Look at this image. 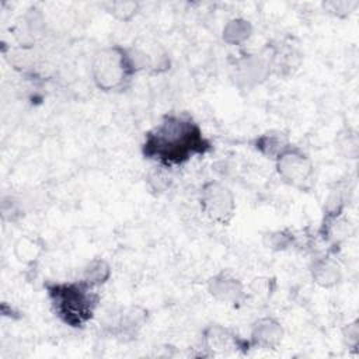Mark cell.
<instances>
[{"instance_id":"1","label":"cell","mask_w":359,"mask_h":359,"mask_svg":"<svg viewBox=\"0 0 359 359\" xmlns=\"http://www.w3.org/2000/svg\"><path fill=\"white\" fill-rule=\"evenodd\" d=\"M210 150V140L205 137L192 116L185 112L165 114L146 133L142 144V153L146 158L168 168L184 164L194 156H203Z\"/></svg>"},{"instance_id":"2","label":"cell","mask_w":359,"mask_h":359,"mask_svg":"<svg viewBox=\"0 0 359 359\" xmlns=\"http://www.w3.org/2000/svg\"><path fill=\"white\" fill-rule=\"evenodd\" d=\"M48 300L55 316L72 328H83L93 317L100 303L95 287L84 280L46 282Z\"/></svg>"},{"instance_id":"3","label":"cell","mask_w":359,"mask_h":359,"mask_svg":"<svg viewBox=\"0 0 359 359\" xmlns=\"http://www.w3.org/2000/svg\"><path fill=\"white\" fill-rule=\"evenodd\" d=\"M137 73L129 48L109 45L98 49L90 63L94 86L104 93H119L128 88Z\"/></svg>"},{"instance_id":"4","label":"cell","mask_w":359,"mask_h":359,"mask_svg":"<svg viewBox=\"0 0 359 359\" xmlns=\"http://www.w3.org/2000/svg\"><path fill=\"white\" fill-rule=\"evenodd\" d=\"M275 168L286 185L299 191H309L314 184V163L299 146L290 144L275 160Z\"/></svg>"},{"instance_id":"5","label":"cell","mask_w":359,"mask_h":359,"mask_svg":"<svg viewBox=\"0 0 359 359\" xmlns=\"http://www.w3.org/2000/svg\"><path fill=\"white\" fill-rule=\"evenodd\" d=\"M199 206L209 220L226 226L234 217L236 196L227 185L210 180L203 182L199 189Z\"/></svg>"},{"instance_id":"6","label":"cell","mask_w":359,"mask_h":359,"mask_svg":"<svg viewBox=\"0 0 359 359\" xmlns=\"http://www.w3.org/2000/svg\"><path fill=\"white\" fill-rule=\"evenodd\" d=\"M272 74V60L268 45L259 52L244 53L233 63V79L238 88L251 90Z\"/></svg>"},{"instance_id":"7","label":"cell","mask_w":359,"mask_h":359,"mask_svg":"<svg viewBox=\"0 0 359 359\" xmlns=\"http://www.w3.org/2000/svg\"><path fill=\"white\" fill-rule=\"evenodd\" d=\"M128 48L137 73L144 72L147 74H161L171 66L168 52L157 41L142 38Z\"/></svg>"},{"instance_id":"8","label":"cell","mask_w":359,"mask_h":359,"mask_svg":"<svg viewBox=\"0 0 359 359\" xmlns=\"http://www.w3.org/2000/svg\"><path fill=\"white\" fill-rule=\"evenodd\" d=\"M208 293L219 303L238 307L248 299V293L243 282L227 271H220L209 278Z\"/></svg>"},{"instance_id":"9","label":"cell","mask_w":359,"mask_h":359,"mask_svg":"<svg viewBox=\"0 0 359 359\" xmlns=\"http://www.w3.org/2000/svg\"><path fill=\"white\" fill-rule=\"evenodd\" d=\"M202 346L210 353H224L250 348V342L248 339L241 338L231 328L213 323L202 331Z\"/></svg>"},{"instance_id":"10","label":"cell","mask_w":359,"mask_h":359,"mask_svg":"<svg viewBox=\"0 0 359 359\" xmlns=\"http://www.w3.org/2000/svg\"><path fill=\"white\" fill-rule=\"evenodd\" d=\"M285 335L283 325L275 317H259L251 325L250 348H258L262 351L276 349Z\"/></svg>"},{"instance_id":"11","label":"cell","mask_w":359,"mask_h":359,"mask_svg":"<svg viewBox=\"0 0 359 359\" xmlns=\"http://www.w3.org/2000/svg\"><path fill=\"white\" fill-rule=\"evenodd\" d=\"M149 320V311L140 304H130L123 307L114 323L111 324V332L122 341H130L137 337L140 330Z\"/></svg>"},{"instance_id":"12","label":"cell","mask_w":359,"mask_h":359,"mask_svg":"<svg viewBox=\"0 0 359 359\" xmlns=\"http://www.w3.org/2000/svg\"><path fill=\"white\" fill-rule=\"evenodd\" d=\"M353 233V226L344 213L323 215L318 236L330 247H338L342 241L349 238Z\"/></svg>"},{"instance_id":"13","label":"cell","mask_w":359,"mask_h":359,"mask_svg":"<svg viewBox=\"0 0 359 359\" xmlns=\"http://www.w3.org/2000/svg\"><path fill=\"white\" fill-rule=\"evenodd\" d=\"M309 271L313 282L324 289H331L337 286L342 279L341 265L331 255L316 257L311 261Z\"/></svg>"},{"instance_id":"14","label":"cell","mask_w":359,"mask_h":359,"mask_svg":"<svg viewBox=\"0 0 359 359\" xmlns=\"http://www.w3.org/2000/svg\"><path fill=\"white\" fill-rule=\"evenodd\" d=\"M290 140L286 133L280 130H266L255 136L251 142V146L255 151L269 160H276L289 146Z\"/></svg>"},{"instance_id":"15","label":"cell","mask_w":359,"mask_h":359,"mask_svg":"<svg viewBox=\"0 0 359 359\" xmlns=\"http://www.w3.org/2000/svg\"><path fill=\"white\" fill-rule=\"evenodd\" d=\"M251 35H252V24L243 17L230 18L222 29V39L224 43L230 46L244 45L251 38Z\"/></svg>"},{"instance_id":"16","label":"cell","mask_w":359,"mask_h":359,"mask_svg":"<svg viewBox=\"0 0 359 359\" xmlns=\"http://www.w3.org/2000/svg\"><path fill=\"white\" fill-rule=\"evenodd\" d=\"M43 250H45V244L42 243V240L32 236H21L14 243V248H13L17 261L25 265L35 264L42 255Z\"/></svg>"},{"instance_id":"17","label":"cell","mask_w":359,"mask_h":359,"mask_svg":"<svg viewBox=\"0 0 359 359\" xmlns=\"http://www.w3.org/2000/svg\"><path fill=\"white\" fill-rule=\"evenodd\" d=\"M112 275V268L109 265V262L104 258H93L90 259L86 266L83 268V273H81V280H84L87 285H90L91 287H100L102 285H105L109 278Z\"/></svg>"},{"instance_id":"18","label":"cell","mask_w":359,"mask_h":359,"mask_svg":"<svg viewBox=\"0 0 359 359\" xmlns=\"http://www.w3.org/2000/svg\"><path fill=\"white\" fill-rule=\"evenodd\" d=\"M335 150L339 156L348 160H356L359 156V136L351 126H344L335 136Z\"/></svg>"},{"instance_id":"19","label":"cell","mask_w":359,"mask_h":359,"mask_svg":"<svg viewBox=\"0 0 359 359\" xmlns=\"http://www.w3.org/2000/svg\"><path fill=\"white\" fill-rule=\"evenodd\" d=\"M101 7L108 13L114 20L121 22L132 21L137 13L140 11L142 4L139 1H126V0H115V1H105Z\"/></svg>"},{"instance_id":"20","label":"cell","mask_w":359,"mask_h":359,"mask_svg":"<svg viewBox=\"0 0 359 359\" xmlns=\"http://www.w3.org/2000/svg\"><path fill=\"white\" fill-rule=\"evenodd\" d=\"M144 181L150 192L154 195L164 194L172 185V177L168 171V167L161 164H156L150 167V170L146 172Z\"/></svg>"},{"instance_id":"21","label":"cell","mask_w":359,"mask_h":359,"mask_svg":"<svg viewBox=\"0 0 359 359\" xmlns=\"http://www.w3.org/2000/svg\"><path fill=\"white\" fill-rule=\"evenodd\" d=\"M296 241V236L287 230H273L264 236V245L272 251H285L290 248Z\"/></svg>"},{"instance_id":"22","label":"cell","mask_w":359,"mask_h":359,"mask_svg":"<svg viewBox=\"0 0 359 359\" xmlns=\"http://www.w3.org/2000/svg\"><path fill=\"white\" fill-rule=\"evenodd\" d=\"M24 29L27 35L32 39L42 35L45 29V17L39 8L31 7L29 10H27V13L24 14Z\"/></svg>"},{"instance_id":"23","label":"cell","mask_w":359,"mask_h":359,"mask_svg":"<svg viewBox=\"0 0 359 359\" xmlns=\"http://www.w3.org/2000/svg\"><path fill=\"white\" fill-rule=\"evenodd\" d=\"M323 8L325 13L337 17V18H348L359 6L356 0H330L324 1Z\"/></svg>"},{"instance_id":"24","label":"cell","mask_w":359,"mask_h":359,"mask_svg":"<svg viewBox=\"0 0 359 359\" xmlns=\"http://www.w3.org/2000/svg\"><path fill=\"white\" fill-rule=\"evenodd\" d=\"M34 57L27 45H22L18 49H14L13 53L10 52V65L14 66L17 70H27L32 66Z\"/></svg>"},{"instance_id":"25","label":"cell","mask_w":359,"mask_h":359,"mask_svg":"<svg viewBox=\"0 0 359 359\" xmlns=\"http://www.w3.org/2000/svg\"><path fill=\"white\" fill-rule=\"evenodd\" d=\"M342 339H344V344L348 346V349L351 351L358 349V345H359V320L358 318L348 323L342 328Z\"/></svg>"},{"instance_id":"26","label":"cell","mask_w":359,"mask_h":359,"mask_svg":"<svg viewBox=\"0 0 359 359\" xmlns=\"http://www.w3.org/2000/svg\"><path fill=\"white\" fill-rule=\"evenodd\" d=\"M272 283H273V280H271L269 278H255L250 285V290L252 294L266 299L271 296Z\"/></svg>"}]
</instances>
